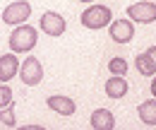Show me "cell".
<instances>
[{
    "mask_svg": "<svg viewBox=\"0 0 156 130\" xmlns=\"http://www.w3.org/2000/svg\"><path fill=\"white\" fill-rule=\"evenodd\" d=\"M39 41V29L36 27H29V24H17L12 29V34L7 39L12 53H29Z\"/></svg>",
    "mask_w": 156,
    "mask_h": 130,
    "instance_id": "obj_1",
    "label": "cell"
},
{
    "mask_svg": "<svg viewBox=\"0 0 156 130\" xmlns=\"http://www.w3.org/2000/svg\"><path fill=\"white\" fill-rule=\"evenodd\" d=\"M79 19H82V27H87V29H103L113 22V12L106 5H94L91 2V7H87Z\"/></svg>",
    "mask_w": 156,
    "mask_h": 130,
    "instance_id": "obj_2",
    "label": "cell"
},
{
    "mask_svg": "<svg viewBox=\"0 0 156 130\" xmlns=\"http://www.w3.org/2000/svg\"><path fill=\"white\" fill-rule=\"evenodd\" d=\"M29 17H31V5H29L27 0H15V2H10V5L2 10V22L10 24V27L24 24Z\"/></svg>",
    "mask_w": 156,
    "mask_h": 130,
    "instance_id": "obj_3",
    "label": "cell"
},
{
    "mask_svg": "<svg viewBox=\"0 0 156 130\" xmlns=\"http://www.w3.org/2000/svg\"><path fill=\"white\" fill-rule=\"evenodd\" d=\"M20 77H22V84H27V87L41 84V80H43V65H41L39 58H34V56L27 58L20 68Z\"/></svg>",
    "mask_w": 156,
    "mask_h": 130,
    "instance_id": "obj_4",
    "label": "cell"
},
{
    "mask_svg": "<svg viewBox=\"0 0 156 130\" xmlns=\"http://www.w3.org/2000/svg\"><path fill=\"white\" fill-rule=\"evenodd\" d=\"M127 17L137 24H151L156 22V2L154 0H142L127 7Z\"/></svg>",
    "mask_w": 156,
    "mask_h": 130,
    "instance_id": "obj_5",
    "label": "cell"
},
{
    "mask_svg": "<svg viewBox=\"0 0 156 130\" xmlns=\"http://www.w3.org/2000/svg\"><path fill=\"white\" fill-rule=\"evenodd\" d=\"M41 32L48 34V36H62L67 24H65V17L58 15V12H43L41 15V22H39Z\"/></svg>",
    "mask_w": 156,
    "mask_h": 130,
    "instance_id": "obj_6",
    "label": "cell"
},
{
    "mask_svg": "<svg viewBox=\"0 0 156 130\" xmlns=\"http://www.w3.org/2000/svg\"><path fill=\"white\" fill-rule=\"evenodd\" d=\"M108 34L115 43H130L135 36V27H132V19H113L108 24Z\"/></svg>",
    "mask_w": 156,
    "mask_h": 130,
    "instance_id": "obj_7",
    "label": "cell"
},
{
    "mask_svg": "<svg viewBox=\"0 0 156 130\" xmlns=\"http://www.w3.org/2000/svg\"><path fill=\"white\" fill-rule=\"evenodd\" d=\"M46 104H48L51 111L60 113V116H75V111H77V104H75L70 96H62V94H53V96H48Z\"/></svg>",
    "mask_w": 156,
    "mask_h": 130,
    "instance_id": "obj_8",
    "label": "cell"
},
{
    "mask_svg": "<svg viewBox=\"0 0 156 130\" xmlns=\"http://www.w3.org/2000/svg\"><path fill=\"white\" fill-rule=\"evenodd\" d=\"M89 125L94 130H113L115 128V116L108 109H96L89 118Z\"/></svg>",
    "mask_w": 156,
    "mask_h": 130,
    "instance_id": "obj_9",
    "label": "cell"
},
{
    "mask_svg": "<svg viewBox=\"0 0 156 130\" xmlns=\"http://www.w3.org/2000/svg\"><path fill=\"white\" fill-rule=\"evenodd\" d=\"M15 75H20V60L15 53H7L0 58V82H10Z\"/></svg>",
    "mask_w": 156,
    "mask_h": 130,
    "instance_id": "obj_10",
    "label": "cell"
},
{
    "mask_svg": "<svg viewBox=\"0 0 156 130\" xmlns=\"http://www.w3.org/2000/svg\"><path fill=\"white\" fill-rule=\"evenodd\" d=\"M130 89V84L125 82V75H113L108 82H106V94L111 99H122Z\"/></svg>",
    "mask_w": 156,
    "mask_h": 130,
    "instance_id": "obj_11",
    "label": "cell"
},
{
    "mask_svg": "<svg viewBox=\"0 0 156 130\" xmlns=\"http://www.w3.org/2000/svg\"><path fill=\"white\" fill-rule=\"evenodd\" d=\"M137 116H139V121H142L144 125L154 128V125H156V96H154V99L142 101V104L137 106Z\"/></svg>",
    "mask_w": 156,
    "mask_h": 130,
    "instance_id": "obj_12",
    "label": "cell"
},
{
    "mask_svg": "<svg viewBox=\"0 0 156 130\" xmlns=\"http://www.w3.org/2000/svg\"><path fill=\"white\" fill-rule=\"evenodd\" d=\"M135 65H137V70H139V75H144V77H154L156 75L154 60L147 56V53H139V56L135 58Z\"/></svg>",
    "mask_w": 156,
    "mask_h": 130,
    "instance_id": "obj_13",
    "label": "cell"
},
{
    "mask_svg": "<svg viewBox=\"0 0 156 130\" xmlns=\"http://www.w3.org/2000/svg\"><path fill=\"white\" fill-rule=\"evenodd\" d=\"M0 123L5 128H17V116H15V104L0 109Z\"/></svg>",
    "mask_w": 156,
    "mask_h": 130,
    "instance_id": "obj_14",
    "label": "cell"
},
{
    "mask_svg": "<svg viewBox=\"0 0 156 130\" xmlns=\"http://www.w3.org/2000/svg\"><path fill=\"white\" fill-rule=\"evenodd\" d=\"M108 70H111L113 75H125V72H127V63H125V58H111Z\"/></svg>",
    "mask_w": 156,
    "mask_h": 130,
    "instance_id": "obj_15",
    "label": "cell"
},
{
    "mask_svg": "<svg viewBox=\"0 0 156 130\" xmlns=\"http://www.w3.org/2000/svg\"><path fill=\"white\" fill-rule=\"evenodd\" d=\"M12 104V89L5 84V82H0V109H5V106H10Z\"/></svg>",
    "mask_w": 156,
    "mask_h": 130,
    "instance_id": "obj_16",
    "label": "cell"
},
{
    "mask_svg": "<svg viewBox=\"0 0 156 130\" xmlns=\"http://www.w3.org/2000/svg\"><path fill=\"white\" fill-rule=\"evenodd\" d=\"M147 56L151 58V60H154V65H156V46H149V48H147Z\"/></svg>",
    "mask_w": 156,
    "mask_h": 130,
    "instance_id": "obj_17",
    "label": "cell"
},
{
    "mask_svg": "<svg viewBox=\"0 0 156 130\" xmlns=\"http://www.w3.org/2000/svg\"><path fill=\"white\" fill-rule=\"evenodd\" d=\"M24 130H43V125H22Z\"/></svg>",
    "mask_w": 156,
    "mask_h": 130,
    "instance_id": "obj_18",
    "label": "cell"
},
{
    "mask_svg": "<svg viewBox=\"0 0 156 130\" xmlns=\"http://www.w3.org/2000/svg\"><path fill=\"white\" fill-rule=\"evenodd\" d=\"M149 87H151V94H154V96H156V77H154V80H151V84H149Z\"/></svg>",
    "mask_w": 156,
    "mask_h": 130,
    "instance_id": "obj_19",
    "label": "cell"
},
{
    "mask_svg": "<svg viewBox=\"0 0 156 130\" xmlns=\"http://www.w3.org/2000/svg\"><path fill=\"white\" fill-rule=\"evenodd\" d=\"M79 2H87V5H91V2H94V0H79Z\"/></svg>",
    "mask_w": 156,
    "mask_h": 130,
    "instance_id": "obj_20",
    "label": "cell"
},
{
    "mask_svg": "<svg viewBox=\"0 0 156 130\" xmlns=\"http://www.w3.org/2000/svg\"><path fill=\"white\" fill-rule=\"evenodd\" d=\"M154 2H156V0H154Z\"/></svg>",
    "mask_w": 156,
    "mask_h": 130,
    "instance_id": "obj_21",
    "label": "cell"
}]
</instances>
